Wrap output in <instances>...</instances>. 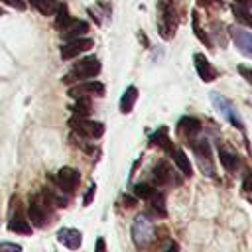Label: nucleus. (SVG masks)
Instances as JSON below:
<instances>
[{"mask_svg": "<svg viewBox=\"0 0 252 252\" xmlns=\"http://www.w3.org/2000/svg\"><path fill=\"white\" fill-rule=\"evenodd\" d=\"M53 205L47 201V197L43 193L35 195L32 201H30V209H28V215H30V220L35 228H47L53 220Z\"/></svg>", "mask_w": 252, "mask_h": 252, "instance_id": "nucleus-1", "label": "nucleus"}, {"mask_svg": "<svg viewBox=\"0 0 252 252\" xmlns=\"http://www.w3.org/2000/svg\"><path fill=\"white\" fill-rule=\"evenodd\" d=\"M179 24V12L173 4V0H159V18H158V30L163 39H171L175 35Z\"/></svg>", "mask_w": 252, "mask_h": 252, "instance_id": "nucleus-2", "label": "nucleus"}, {"mask_svg": "<svg viewBox=\"0 0 252 252\" xmlns=\"http://www.w3.org/2000/svg\"><path fill=\"white\" fill-rule=\"evenodd\" d=\"M100 73V61L94 55L83 57L77 63H73L71 71L63 77L65 83H77V81H85V79H93Z\"/></svg>", "mask_w": 252, "mask_h": 252, "instance_id": "nucleus-3", "label": "nucleus"}, {"mask_svg": "<svg viewBox=\"0 0 252 252\" xmlns=\"http://www.w3.org/2000/svg\"><path fill=\"white\" fill-rule=\"evenodd\" d=\"M156 236H158V230H156L154 222L146 215L136 217V220L132 224V240H134V244L138 248H148V246H152Z\"/></svg>", "mask_w": 252, "mask_h": 252, "instance_id": "nucleus-4", "label": "nucleus"}, {"mask_svg": "<svg viewBox=\"0 0 252 252\" xmlns=\"http://www.w3.org/2000/svg\"><path fill=\"white\" fill-rule=\"evenodd\" d=\"M69 128L75 134H79L81 138H93V140H96V138H100L104 134V124L94 122V120H89L87 116H75L73 114V118H69Z\"/></svg>", "mask_w": 252, "mask_h": 252, "instance_id": "nucleus-5", "label": "nucleus"}, {"mask_svg": "<svg viewBox=\"0 0 252 252\" xmlns=\"http://www.w3.org/2000/svg\"><path fill=\"white\" fill-rule=\"evenodd\" d=\"M51 179L55 181V185H57V189H59L61 193L73 195V193L77 191L79 183H81V173H79L75 167H61L55 177L51 175Z\"/></svg>", "mask_w": 252, "mask_h": 252, "instance_id": "nucleus-6", "label": "nucleus"}, {"mask_svg": "<svg viewBox=\"0 0 252 252\" xmlns=\"http://www.w3.org/2000/svg\"><path fill=\"white\" fill-rule=\"evenodd\" d=\"M191 148L199 159V169L205 175H215V165H213V158H211V144L207 140H189Z\"/></svg>", "mask_w": 252, "mask_h": 252, "instance_id": "nucleus-7", "label": "nucleus"}, {"mask_svg": "<svg viewBox=\"0 0 252 252\" xmlns=\"http://www.w3.org/2000/svg\"><path fill=\"white\" fill-rule=\"evenodd\" d=\"M152 181H154V185L167 187V185H177V183L181 181V177H179V173H175V171L171 169V165H169L165 159H161V161H158L156 167L152 169Z\"/></svg>", "mask_w": 252, "mask_h": 252, "instance_id": "nucleus-8", "label": "nucleus"}, {"mask_svg": "<svg viewBox=\"0 0 252 252\" xmlns=\"http://www.w3.org/2000/svg\"><path fill=\"white\" fill-rule=\"evenodd\" d=\"M93 47V39L91 37H75V39H69V41H65L63 45H61V59H65V61H69V59H73V57H77L79 53H83V51H87V49H91Z\"/></svg>", "mask_w": 252, "mask_h": 252, "instance_id": "nucleus-9", "label": "nucleus"}, {"mask_svg": "<svg viewBox=\"0 0 252 252\" xmlns=\"http://www.w3.org/2000/svg\"><path fill=\"white\" fill-rule=\"evenodd\" d=\"M234 41V45L238 47V51L244 55V57H252V33L246 32L244 28H238V26H230L226 30Z\"/></svg>", "mask_w": 252, "mask_h": 252, "instance_id": "nucleus-10", "label": "nucleus"}, {"mask_svg": "<svg viewBox=\"0 0 252 252\" xmlns=\"http://www.w3.org/2000/svg\"><path fill=\"white\" fill-rule=\"evenodd\" d=\"M12 203H14V205H12V217H10V220H8V230L18 232V234H32V226H30V222L26 220L24 211H22V207L18 205V199H14Z\"/></svg>", "mask_w": 252, "mask_h": 252, "instance_id": "nucleus-11", "label": "nucleus"}, {"mask_svg": "<svg viewBox=\"0 0 252 252\" xmlns=\"http://www.w3.org/2000/svg\"><path fill=\"white\" fill-rule=\"evenodd\" d=\"M104 85L98 81H89V83H81L75 85L67 91V94L71 98H79V96H104Z\"/></svg>", "mask_w": 252, "mask_h": 252, "instance_id": "nucleus-12", "label": "nucleus"}, {"mask_svg": "<svg viewBox=\"0 0 252 252\" xmlns=\"http://www.w3.org/2000/svg\"><path fill=\"white\" fill-rule=\"evenodd\" d=\"M211 102H213V106H215L228 122H232L236 128H242V124H240V120H238V116H236V112H234V106H232L224 96H220L219 93H211Z\"/></svg>", "mask_w": 252, "mask_h": 252, "instance_id": "nucleus-13", "label": "nucleus"}, {"mask_svg": "<svg viewBox=\"0 0 252 252\" xmlns=\"http://www.w3.org/2000/svg\"><path fill=\"white\" fill-rule=\"evenodd\" d=\"M87 32H89V22H85V20H71V22L61 30V37H63L65 41H69V39H75V37L85 35Z\"/></svg>", "mask_w": 252, "mask_h": 252, "instance_id": "nucleus-14", "label": "nucleus"}, {"mask_svg": "<svg viewBox=\"0 0 252 252\" xmlns=\"http://www.w3.org/2000/svg\"><path fill=\"white\" fill-rule=\"evenodd\" d=\"M177 130H179V136H185L187 140H191L195 134L201 132V120L195 116H183L177 122Z\"/></svg>", "mask_w": 252, "mask_h": 252, "instance_id": "nucleus-15", "label": "nucleus"}, {"mask_svg": "<svg viewBox=\"0 0 252 252\" xmlns=\"http://www.w3.org/2000/svg\"><path fill=\"white\" fill-rule=\"evenodd\" d=\"M193 61H195V69H197L199 77H201L205 83H211V81H215V79H217V73H215V69L211 67L209 59H207L203 53H195Z\"/></svg>", "mask_w": 252, "mask_h": 252, "instance_id": "nucleus-16", "label": "nucleus"}, {"mask_svg": "<svg viewBox=\"0 0 252 252\" xmlns=\"http://www.w3.org/2000/svg\"><path fill=\"white\" fill-rule=\"evenodd\" d=\"M57 240L63 246H67L71 250H77L81 246V240L83 238H81V232L77 228H59L57 230Z\"/></svg>", "mask_w": 252, "mask_h": 252, "instance_id": "nucleus-17", "label": "nucleus"}, {"mask_svg": "<svg viewBox=\"0 0 252 252\" xmlns=\"http://www.w3.org/2000/svg\"><path fill=\"white\" fill-rule=\"evenodd\" d=\"M146 201H148V207H150V211H152L154 215H158V217H165V215H167V209H165V197H163L161 191L156 189Z\"/></svg>", "mask_w": 252, "mask_h": 252, "instance_id": "nucleus-18", "label": "nucleus"}, {"mask_svg": "<svg viewBox=\"0 0 252 252\" xmlns=\"http://www.w3.org/2000/svg\"><path fill=\"white\" fill-rule=\"evenodd\" d=\"M219 158H220V163L226 171H236L240 165V158L226 148H219Z\"/></svg>", "mask_w": 252, "mask_h": 252, "instance_id": "nucleus-19", "label": "nucleus"}, {"mask_svg": "<svg viewBox=\"0 0 252 252\" xmlns=\"http://www.w3.org/2000/svg\"><path fill=\"white\" fill-rule=\"evenodd\" d=\"M171 158H173V161H175V165H177V169L185 175V177H189V175H193V165H191V161H189V158L181 152V150H171V154H169Z\"/></svg>", "mask_w": 252, "mask_h": 252, "instance_id": "nucleus-20", "label": "nucleus"}, {"mask_svg": "<svg viewBox=\"0 0 252 252\" xmlns=\"http://www.w3.org/2000/svg\"><path fill=\"white\" fill-rule=\"evenodd\" d=\"M136 100H138V89L132 85V87H128V89L124 91V94H122V98H120V112H122V114L132 112Z\"/></svg>", "mask_w": 252, "mask_h": 252, "instance_id": "nucleus-21", "label": "nucleus"}, {"mask_svg": "<svg viewBox=\"0 0 252 252\" xmlns=\"http://www.w3.org/2000/svg\"><path fill=\"white\" fill-rule=\"evenodd\" d=\"M232 14H234V18H236L240 24L252 28V14L248 12V8H244V6H240V4H234V6H232Z\"/></svg>", "mask_w": 252, "mask_h": 252, "instance_id": "nucleus-22", "label": "nucleus"}, {"mask_svg": "<svg viewBox=\"0 0 252 252\" xmlns=\"http://www.w3.org/2000/svg\"><path fill=\"white\" fill-rule=\"evenodd\" d=\"M33 6L43 16H51V14H55V10L59 6V0H33Z\"/></svg>", "mask_w": 252, "mask_h": 252, "instance_id": "nucleus-23", "label": "nucleus"}, {"mask_svg": "<svg viewBox=\"0 0 252 252\" xmlns=\"http://www.w3.org/2000/svg\"><path fill=\"white\" fill-rule=\"evenodd\" d=\"M69 22H71V16H69L67 6H65V4H59V6H57V14H55V28L61 32Z\"/></svg>", "mask_w": 252, "mask_h": 252, "instance_id": "nucleus-24", "label": "nucleus"}, {"mask_svg": "<svg viewBox=\"0 0 252 252\" xmlns=\"http://www.w3.org/2000/svg\"><path fill=\"white\" fill-rule=\"evenodd\" d=\"M89 112H91V100L87 96H79L77 104L73 106V114L75 116H89Z\"/></svg>", "mask_w": 252, "mask_h": 252, "instance_id": "nucleus-25", "label": "nucleus"}, {"mask_svg": "<svg viewBox=\"0 0 252 252\" xmlns=\"http://www.w3.org/2000/svg\"><path fill=\"white\" fill-rule=\"evenodd\" d=\"M167 140V126H161L159 130H156L152 136H150V146H161L163 142Z\"/></svg>", "mask_w": 252, "mask_h": 252, "instance_id": "nucleus-26", "label": "nucleus"}, {"mask_svg": "<svg viewBox=\"0 0 252 252\" xmlns=\"http://www.w3.org/2000/svg\"><path fill=\"white\" fill-rule=\"evenodd\" d=\"M154 191H156V187L150 185V183H138V185H134V195L140 197V199H148Z\"/></svg>", "mask_w": 252, "mask_h": 252, "instance_id": "nucleus-27", "label": "nucleus"}, {"mask_svg": "<svg viewBox=\"0 0 252 252\" xmlns=\"http://www.w3.org/2000/svg\"><path fill=\"white\" fill-rule=\"evenodd\" d=\"M193 32H195V35L205 43V45H211V39H209V35L203 32V28L199 26V18H197V12H193Z\"/></svg>", "mask_w": 252, "mask_h": 252, "instance_id": "nucleus-28", "label": "nucleus"}, {"mask_svg": "<svg viewBox=\"0 0 252 252\" xmlns=\"http://www.w3.org/2000/svg\"><path fill=\"white\" fill-rule=\"evenodd\" d=\"M242 197L252 203V173H246L244 175V181H242Z\"/></svg>", "mask_w": 252, "mask_h": 252, "instance_id": "nucleus-29", "label": "nucleus"}, {"mask_svg": "<svg viewBox=\"0 0 252 252\" xmlns=\"http://www.w3.org/2000/svg\"><path fill=\"white\" fill-rule=\"evenodd\" d=\"M94 191H96V185H94V183H91L89 191H87V193H85V197H83V203H85V205H91V203H93V199H94Z\"/></svg>", "mask_w": 252, "mask_h": 252, "instance_id": "nucleus-30", "label": "nucleus"}, {"mask_svg": "<svg viewBox=\"0 0 252 252\" xmlns=\"http://www.w3.org/2000/svg\"><path fill=\"white\" fill-rule=\"evenodd\" d=\"M6 6H12L16 10H26V0H2Z\"/></svg>", "mask_w": 252, "mask_h": 252, "instance_id": "nucleus-31", "label": "nucleus"}, {"mask_svg": "<svg viewBox=\"0 0 252 252\" xmlns=\"http://www.w3.org/2000/svg\"><path fill=\"white\" fill-rule=\"evenodd\" d=\"M0 250H22L20 244H12V242H0Z\"/></svg>", "mask_w": 252, "mask_h": 252, "instance_id": "nucleus-32", "label": "nucleus"}, {"mask_svg": "<svg viewBox=\"0 0 252 252\" xmlns=\"http://www.w3.org/2000/svg\"><path fill=\"white\" fill-rule=\"evenodd\" d=\"M238 73H240L244 79H248V83L252 85V69H246V67H238Z\"/></svg>", "mask_w": 252, "mask_h": 252, "instance_id": "nucleus-33", "label": "nucleus"}, {"mask_svg": "<svg viewBox=\"0 0 252 252\" xmlns=\"http://www.w3.org/2000/svg\"><path fill=\"white\" fill-rule=\"evenodd\" d=\"M197 4H199V6H207V8H209V6H213V4H215V6H219V4H220V0H197Z\"/></svg>", "mask_w": 252, "mask_h": 252, "instance_id": "nucleus-34", "label": "nucleus"}, {"mask_svg": "<svg viewBox=\"0 0 252 252\" xmlns=\"http://www.w3.org/2000/svg\"><path fill=\"white\" fill-rule=\"evenodd\" d=\"M104 248H106L104 240H102V238H98V240H96V246H94V250H96V252H100V250H104Z\"/></svg>", "mask_w": 252, "mask_h": 252, "instance_id": "nucleus-35", "label": "nucleus"}, {"mask_svg": "<svg viewBox=\"0 0 252 252\" xmlns=\"http://www.w3.org/2000/svg\"><path fill=\"white\" fill-rule=\"evenodd\" d=\"M236 4H240V6H244V8H250L252 6V0H234Z\"/></svg>", "mask_w": 252, "mask_h": 252, "instance_id": "nucleus-36", "label": "nucleus"}]
</instances>
